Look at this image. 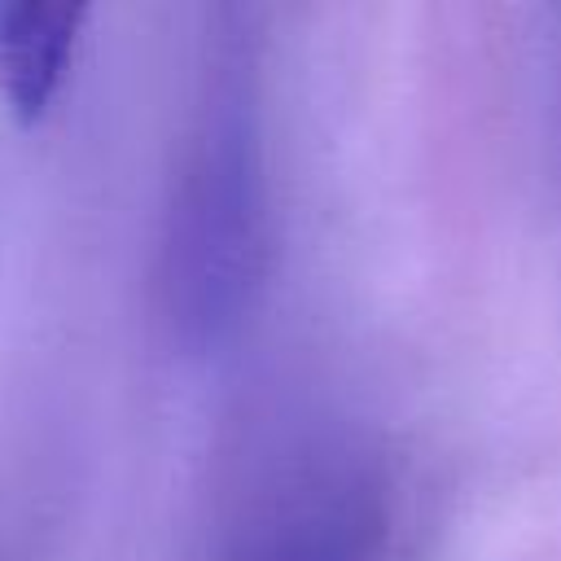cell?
Returning <instances> with one entry per match:
<instances>
[{"label":"cell","instance_id":"cell-1","mask_svg":"<svg viewBox=\"0 0 561 561\" xmlns=\"http://www.w3.org/2000/svg\"><path fill=\"white\" fill-rule=\"evenodd\" d=\"M267 254L272 215L254 61L241 39H224L162 215L158 294L171 333L188 351L228 342L259 302Z\"/></svg>","mask_w":561,"mask_h":561},{"label":"cell","instance_id":"cell-2","mask_svg":"<svg viewBox=\"0 0 561 561\" xmlns=\"http://www.w3.org/2000/svg\"><path fill=\"white\" fill-rule=\"evenodd\" d=\"M394 495L377 460L333 451L272 482L228 561H390Z\"/></svg>","mask_w":561,"mask_h":561},{"label":"cell","instance_id":"cell-3","mask_svg":"<svg viewBox=\"0 0 561 561\" xmlns=\"http://www.w3.org/2000/svg\"><path fill=\"white\" fill-rule=\"evenodd\" d=\"M88 18V4H0V96L22 127H39L57 105Z\"/></svg>","mask_w":561,"mask_h":561},{"label":"cell","instance_id":"cell-4","mask_svg":"<svg viewBox=\"0 0 561 561\" xmlns=\"http://www.w3.org/2000/svg\"><path fill=\"white\" fill-rule=\"evenodd\" d=\"M557 149H561V140H557Z\"/></svg>","mask_w":561,"mask_h":561}]
</instances>
